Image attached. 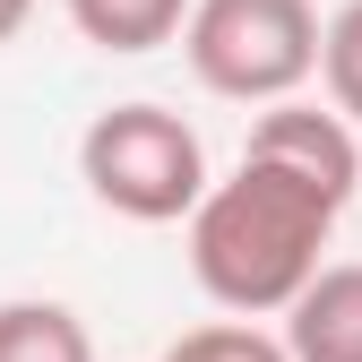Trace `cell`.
<instances>
[{"label": "cell", "mask_w": 362, "mask_h": 362, "mask_svg": "<svg viewBox=\"0 0 362 362\" xmlns=\"http://www.w3.org/2000/svg\"><path fill=\"white\" fill-rule=\"evenodd\" d=\"M26 18H35V0H0V43H9V35H18Z\"/></svg>", "instance_id": "10"}, {"label": "cell", "mask_w": 362, "mask_h": 362, "mask_svg": "<svg viewBox=\"0 0 362 362\" xmlns=\"http://www.w3.org/2000/svg\"><path fill=\"white\" fill-rule=\"evenodd\" d=\"M164 362H293L276 337H259V328H190V337H173L164 345Z\"/></svg>", "instance_id": "9"}, {"label": "cell", "mask_w": 362, "mask_h": 362, "mask_svg": "<svg viewBox=\"0 0 362 362\" xmlns=\"http://www.w3.org/2000/svg\"><path fill=\"white\" fill-rule=\"evenodd\" d=\"M337 233V199L293 181L285 164L242 156L233 181L190 207V276L216 310H293V293L320 276V250Z\"/></svg>", "instance_id": "1"}, {"label": "cell", "mask_w": 362, "mask_h": 362, "mask_svg": "<svg viewBox=\"0 0 362 362\" xmlns=\"http://www.w3.org/2000/svg\"><path fill=\"white\" fill-rule=\"evenodd\" d=\"M242 156H259V164H285L293 181L328 190L337 207L362 190V147H354V121H345L337 104H328V112H320V104H293V95H285V104H267Z\"/></svg>", "instance_id": "4"}, {"label": "cell", "mask_w": 362, "mask_h": 362, "mask_svg": "<svg viewBox=\"0 0 362 362\" xmlns=\"http://www.w3.org/2000/svg\"><path fill=\"white\" fill-rule=\"evenodd\" d=\"M320 78H328V104L345 121H362V0H345V9L328 18V35H320Z\"/></svg>", "instance_id": "8"}, {"label": "cell", "mask_w": 362, "mask_h": 362, "mask_svg": "<svg viewBox=\"0 0 362 362\" xmlns=\"http://www.w3.org/2000/svg\"><path fill=\"white\" fill-rule=\"evenodd\" d=\"M78 173H86V190H95L112 216H129V224H181L216 190L199 129L181 112H164V104H112V112H95L86 139H78Z\"/></svg>", "instance_id": "2"}, {"label": "cell", "mask_w": 362, "mask_h": 362, "mask_svg": "<svg viewBox=\"0 0 362 362\" xmlns=\"http://www.w3.org/2000/svg\"><path fill=\"white\" fill-rule=\"evenodd\" d=\"M199 0H69V26L95 43V52H156L190 26Z\"/></svg>", "instance_id": "6"}, {"label": "cell", "mask_w": 362, "mask_h": 362, "mask_svg": "<svg viewBox=\"0 0 362 362\" xmlns=\"http://www.w3.org/2000/svg\"><path fill=\"white\" fill-rule=\"evenodd\" d=\"M320 9L310 0H199L181 26V61L224 104H285L320 69Z\"/></svg>", "instance_id": "3"}, {"label": "cell", "mask_w": 362, "mask_h": 362, "mask_svg": "<svg viewBox=\"0 0 362 362\" xmlns=\"http://www.w3.org/2000/svg\"><path fill=\"white\" fill-rule=\"evenodd\" d=\"M0 362H95V337L69 302H0Z\"/></svg>", "instance_id": "7"}, {"label": "cell", "mask_w": 362, "mask_h": 362, "mask_svg": "<svg viewBox=\"0 0 362 362\" xmlns=\"http://www.w3.org/2000/svg\"><path fill=\"white\" fill-rule=\"evenodd\" d=\"M293 362H362V267H320L285 310Z\"/></svg>", "instance_id": "5"}]
</instances>
